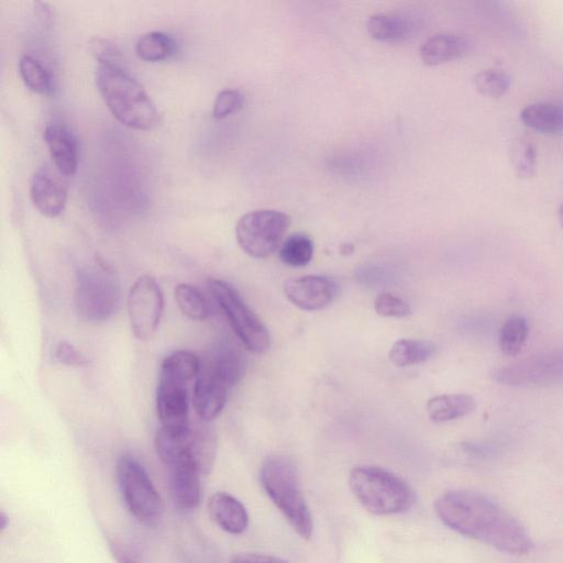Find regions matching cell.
<instances>
[{"instance_id":"cell-3","label":"cell","mask_w":563,"mask_h":563,"mask_svg":"<svg viewBox=\"0 0 563 563\" xmlns=\"http://www.w3.org/2000/svg\"><path fill=\"white\" fill-rule=\"evenodd\" d=\"M260 481L265 493L290 527L301 538L309 539L313 522L294 462L285 455L267 456L260 470Z\"/></svg>"},{"instance_id":"cell-37","label":"cell","mask_w":563,"mask_h":563,"mask_svg":"<svg viewBox=\"0 0 563 563\" xmlns=\"http://www.w3.org/2000/svg\"><path fill=\"white\" fill-rule=\"evenodd\" d=\"M57 361L67 366H85L89 363L86 355L68 341H60L55 349Z\"/></svg>"},{"instance_id":"cell-30","label":"cell","mask_w":563,"mask_h":563,"mask_svg":"<svg viewBox=\"0 0 563 563\" xmlns=\"http://www.w3.org/2000/svg\"><path fill=\"white\" fill-rule=\"evenodd\" d=\"M175 299L183 314L191 320L201 321L209 316L210 310L206 297L191 284L177 285Z\"/></svg>"},{"instance_id":"cell-27","label":"cell","mask_w":563,"mask_h":563,"mask_svg":"<svg viewBox=\"0 0 563 563\" xmlns=\"http://www.w3.org/2000/svg\"><path fill=\"white\" fill-rule=\"evenodd\" d=\"M529 333L528 322L520 314H512L503 323L498 334V345L506 356L517 355L525 345Z\"/></svg>"},{"instance_id":"cell-36","label":"cell","mask_w":563,"mask_h":563,"mask_svg":"<svg viewBox=\"0 0 563 563\" xmlns=\"http://www.w3.org/2000/svg\"><path fill=\"white\" fill-rule=\"evenodd\" d=\"M244 103V96L236 89H224L218 93L213 102L212 115L223 119L239 111Z\"/></svg>"},{"instance_id":"cell-15","label":"cell","mask_w":563,"mask_h":563,"mask_svg":"<svg viewBox=\"0 0 563 563\" xmlns=\"http://www.w3.org/2000/svg\"><path fill=\"white\" fill-rule=\"evenodd\" d=\"M170 495L181 510L195 509L200 503V472L192 461L169 467Z\"/></svg>"},{"instance_id":"cell-28","label":"cell","mask_w":563,"mask_h":563,"mask_svg":"<svg viewBox=\"0 0 563 563\" xmlns=\"http://www.w3.org/2000/svg\"><path fill=\"white\" fill-rule=\"evenodd\" d=\"M175 46L170 35L164 32H148L137 40L135 53L143 60L159 62L172 56Z\"/></svg>"},{"instance_id":"cell-4","label":"cell","mask_w":563,"mask_h":563,"mask_svg":"<svg viewBox=\"0 0 563 563\" xmlns=\"http://www.w3.org/2000/svg\"><path fill=\"white\" fill-rule=\"evenodd\" d=\"M349 485L357 501L374 515L400 514L416 501L415 492L405 479L379 466L354 467Z\"/></svg>"},{"instance_id":"cell-9","label":"cell","mask_w":563,"mask_h":563,"mask_svg":"<svg viewBox=\"0 0 563 563\" xmlns=\"http://www.w3.org/2000/svg\"><path fill=\"white\" fill-rule=\"evenodd\" d=\"M490 376L497 384L512 387H541L556 383L563 378V346L497 367Z\"/></svg>"},{"instance_id":"cell-13","label":"cell","mask_w":563,"mask_h":563,"mask_svg":"<svg viewBox=\"0 0 563 563\" xmlns=\"http://www.w3.org/2000/svg\"><path fill=\"white\" fill-rule=\"evenodd\" d=\"M30 192L36 209L46 217L59 216L66 206L67 187L48 166H43L34 173Z\"/></svg>"},{"instance_id":"cell-10","label":"cell","mask_w":563,"mask_h":563,"mask_svg":"<svg viewBox=\"0 0 563 563\" xmlns=\"http://www.w3.org/2000/svg\"><path fill=\"white\" fill-rule=\"evenodd\" d=\"M128 316L134 336L148 340L156 332L164 310L163 291L151 275L140 276L128 295Z\"/></svg>"},{"instance_id":"cell-26","label":"cell","mask_w":563,"mask_h":563,"mask_svg":"<svg viewBox=\"0 0 563 563\" xmlns=\"http://www.w3.org/2000/svg\"><path fill=\"white\" fill-rule=\"evenodd\" d=\"M435 350V344L428 340L401 339L391 345L388 356L394 365L406 367L428 361Z\"/></svg>"},{"instance_id":"cell-35","label":"cell","mask_w":563,"mask_h":563,"mask_svg":"<svg viewBox=\"0 0 563 563\" xmlns=\"http://www.w3.org/2000/svg\"><path fill=\"white\" fill-rule=\"evenodd\" d=\"M374 308L377 314L384 318H404L411 312L406 300L390 292L379 294L375 298Z\"/></svg>"},{"instance_id":"cell-23","label":"cell","mask_w":563,"mask_h":563,"mask_svg":"<svg viewBox=\"0 0 563 563\" xmlns=\"http://www.w3.org/2000/svg\"><path fill=\"white\" fill-rule=\"evenodd\" d=\"M520 120L526 126L540 133H562L563 106L551 102L530 103L521 110Z\"/></svg>"},{"instance_id":"cell-2","label":"cell","mask_w":563,"mask_h":563,"mask_svg":"<svg viewBox=\"0 0 563 563\" xmlns=\"http://www.w3.org/2000/svg\"><path fill=\"white\" fill-rule=\"evenodd\" d=\"M96 82L107 107L122 124L143 131L158 125L155 104L125 69L99 65Z\"/></svg>"},{"instance_id":"cell-31","label":"cell","mask_w":563,"mask_h":563,"mask_svg":"<svg viewBox=\"0 0 563 563\" xmlns=\"http://www.w3.org/2000/svg\"><path fill=\"white\" fill-rule=\"evenodd\" d=\"M313 241L305 233L289 235L280 245V261L291 267L307 265L313 255Z\"/></svg>"},{"instance_id":"cell-33","label":"cell","mask_w":563,"mask_h":563,"mask_svg":"<svg viewBox=\"0 0 563 563\" xmlns=\"http://www.w3.org/2000/svg\"><path fill=\"white\" fill-rule=\"evenodd\" d=\"M477 91L489 99L501 98L510 87V77L499 69H484L474 77Z\"/></svg>"},{"instance_id":"cell-24","label":"cell","mask_w":563,"mask_h":563,"mask_svg":"<svg viewBox=\"0 0 563 563\" xmlns=\"http://www.w3.org/2000/svg\"><path fill=\"white\" fill-rule=\"evenodd\" d=\"M474 409L475 400L467 394H442L430 398L427 402V413L435 423L465 417Z\"/></svg>"},{"instance_id":"cell-11","label":"cell","mask_w":563,"mask_h":563,"mask_svg":"<svg viewBox=\"0 0 563 563\" xmlns=\"http://www.w3.org/2000/svg\"><path fill=\"white\" fill-rule=\"evenodd\" d=\"M284 291L290 302L306 311H317L329 306L338 296V284L328 276L306 275L288 279Z\"/></svg>"},{"instance_id":"cell-25","label":"cell","mask_w":563,"mask_h":563,"mask_svg":"<svg viewBox=\"0 0 563 563\" xmlns=\"http://www.w3.org/2000/svg\"><path fill=\"white\" fill-rule=\"evenodd\" d=\"M203 362L217 372L230 387L242 378L245 369L242 353L228 342H220Z\"/></svg>"},{"instance_id":"cell-17","label":"cell","mask_w":563,"mask_h":563,"mask_svg":"<svg viewBox=\"0 0 563 563\" xmlns=\"http://www.w3.org/2000/svg\"><path fill=\"white\" fill-rule=\"evenodd\" d=\"M207 509L211 520L229 533L240 534L247 528L249 515L245 507L230 494H213L208 500Z\"/></svg>"},{"instance_id":"cell-39","label":"cell","mask_w":563,"mask_h":563,"mask_svg":"<svg viewBox=\"0 0 563 563\" xmlns=\"http://www.w3.org/2000/svg\"><path fill=\"white\" fill-rule=\"evenodd\" d=\"M231 563H287L274 555L262 553H240L232 558Z\"/></svg>"},{"instance_id":"cell-20","label":"cell","mask_w":563,"mask_h":563,"mask_svg":"<svg viewBox=\"0 0 563 563\" xmlns=\"http://www.w3.org/2000/svg\"><path fill=\"white\" fill-rule=\"evenodd\" d=\"M190 455L201 475H208L217 456V432L209 421H190Z\"/></svg>"},{"instance_id":"cell-42","label":"cell","mask_w":563,"mask_h":563,"mask_svg":"<svg viewBox=\"0 0 563 563\" xmlns=\"http://www.w3.org/2000/svg\"><path fill=\"white\" fill-rule=\"evenodd\" d=\"M558 216H559V221L561 223V227L563 229V203L559 208Z\"/></svg>"},{"instance_id":"cell-7","label":"cell","mask_w":563,"mask_h":563,"mask_svg":"<svg viewBox=\"0 0 563 563\" xmlns=\"http://www.w3.org/2000/svg\"><path fill=\"white\" fill-rule=\"evenodd\" d=\"M208 286L241 343L256 354L268 351L269 332L239 291L228 282L218 278H210Z\"/></svg>"},{"instance_id":"cell-19","label":"cell","mask_w":563,"mask_h":563,"mask_svg":"<svg viewBox=\"0 0 563 563\" xmlns=\"http://www.w3.org/2000/svg\"><path fill=\"white\" fill-rule=\"evenodd\" d=\"M416 16L406 12H385L371 15L366 21L368 33L382 42H399L416 32Z\"/></svg>"},{"instance_id":"cell-5","label":"cell","mask_w":563,"mask_h":563,"mask_svg":"<svg viewBox=\"0 0 563 563\" xmlns=\"http://www.w3.org/2000/svg\"><path fill=\"white\" fill-rule=\"evenodd\" d=\"M121 282L115 271L99 255L95 264L78 269L75 306L80 318L90 323L110 319L121 302Z\"/></svg>"},{"instance_id":"cell-40","label":"cell","mask_w":563,"mask_h":563,"mask_svg":"<svg viewBox=\"0 0 563 563\" xmlns=\"http://www.w3.org/2000/svg\"><path fill=\"white\" fill-rule=\"evenodd\" d=\"M35 11L37 13V16L44 24H48L52 21V10L45 2H35Z\"/></svg>"},{"instance_id":"cell-22","label":"cell","mask_w":563,"mask_h":563,"mask_svg":"<svg viewBox=\"0 0 563 563\" xmlns=\"http://www.w3.org/2000/svg\"><path fill=\"white\" fill-rule=\"evenodd\" d=\"M200 368V358L188 350L167 355L159 368L158 382L189 388Z\"/></svg>"},{"instance_id":"cell-12","label":"cell","mask_w":563,"mask_h":563,"mask_svg":"<svg viewBox=\"0 0 563 563\" xmlns=\"http://www.w3.org/2000/svg\"><path fill=\"white\" fill-rule=\"evenodd\" d=\"M230 385L207 363L200 368L192 387V406L199 419L211 422L222 411Z\"/></svg>"},{"instance_id":"cell-34","label":"cell","mask_w":563,"mask_h":563,"mask_svg":"<svg viewBox=\"0 0 563 563\" xmlns=\"http://www.w3.org/2000/svg\"><path fill=\"white\" fill-rule=\"evenodd\" d=\"M88 49L99 62V65L125 69L123 55L119 47L111 41L93 37L88 43Z\"/></svg>"},{"instance_id":"cell-16","label":"cell","mask_w":563,"mask_h":563,"mask_svg":"<svg viewBox=\"0 0 563 563\" xmlns=\"http://www.w3.org/2000/svg\"><path fill=\"white\" fill-rule=\"evenodd\" d=\"M472 47L468 37L455 33H438L427 38L419 54L427 65H440L465 56Z\"/></svg>"},{"instance_id":"cell-14","label":"cell","mask_w":563,"mask_h":563,"mask_svg":"<svg viewBox=\"0 0 563 563\" xmlns=\"http://www.w3.org/2000/svg\"><path fill=\"white\" fill-rule=\"evenodd\" d=\"M156 411L164 428L186 427L189 419V388L158 383Z\"/></svg>"},{"instance_id":"cell-38","label":"cell","mask_w":563,"mask_h":563,"mask_svg":"<svg viewBox=\"0 0 563 563\" xmlns=\"http://www.w3.org/2000/svg\"><path fill=\"white\" fill-rule=\"evenodd\" d=\"M110 549L113 558L117 560L118 563H142L137 553L129 545L122 542H110Z\"/></svg>"},{"instance_id":"cell-29","label":"cell","mask_w":563,"mask_h":563,"mask_svg":"<svg viewBox=\"0 0 563 563\" xmlns=\"http://www.w3.org/2000/svg\"><path fill=\"white\" fill-rule=\"evenodd\" d=\"M509 161L516 177H532L537 168L536 146L525 136L514 139L509 147Z\"/></svg>"},{"instance_id":"cell-1","label":"cell","mask_w":563,"mask_h":563,"mask_svg":"<svg viewBox=\"0 0 563 563\" xmlns=\"http://www.w3.org/2000/svg\"><path fill=\"white\" fill-rule=\"evenodd\" d=\"M434 508L445 526L500 552L523 555L533 548L525 527L484 495L463 489L449 490L437 498Z\"/></svg>"},{"instance_id":"cell-32","label":"cell","mask_w":563,"mask_h":563,"mask_svg":"<svg viewBox=\"0 0 563 563\" xmlns=\"http://www.w3.org/2000/svg\"><path fill=\"white\" fill-rule=\"evenodd\" d=\"M22 80L34 92L47 93L52 90V77L48 70L34 57L24 55L19 63Z\"/></svg>"},{"instance_id":"cell-6","label":"cell","mask_w":563,"mask_h":563,"mask_svg":"<svg viewBox=\"0 0 563 563\" xmlns=\"http://www.w3.org/2000/svg\"><path fill=\"white\" fill-rule=\"evenodd\" d=\"M117 479L128 510L141 523L155 525L163 514V501L146 470L132 455L122 454L117 461Z\"/></svg>"},{"instance_id":"cell-41","label":"cell","mask_w":563,"mask_h":563,"mask_svg":"<svg viewBox=\"0 0 563 563\" xmlns=\"http://www.w3.org/2000/svg\"><path fill=\"white\" fill-rule=\"evenodd\" d=\"M8 522H9L8 517L3 512H1L0 514V529L4 530L7 528Z\"/></svg>"},{"instance_id":"cell-21","label":"cell","mask_w":563,"mask_h":563,"mask_svg":"<svg viewBox=\"0 0 563 563\" xmlns=\"http://www.w3.org/2000/svg\"><path fill=\"white\" fill-rule=\"evenodd\" d=\"M189 423L183 428L161 427L155 434L156 453L168 468L186 461H192Z\"/></svg>"},{"instance_id":"cell-18","label":"cell","mask_w":563,"mask_h":563,"mask_svg":"<svg viewBox=\"0 0 563 563\" xmlns=\"http://www.w3.org/2000/svg\"><path fill=\"white\" fill-rule=\"evenodd\" d=\"M44 140L58 172L73 176L78 167V152L71 132L63 125L49 124L44 131Z\"/></svg>"},{"instance_id":"cell-8","label":"cell","mask_w":563,"mask_h":563,"mask_svg":"<svg viewBox=\"0 0 563 563\" xmlns=\"http://www.w3.org/2000/svg\"><path fill=\"white\" fill-rule=\"evenodd\" d=\"M288 214L273 209H258L243 214L235 225L240 247L250 256L272 255L290 225Z\"/></svg>"}]
</instances>
